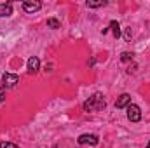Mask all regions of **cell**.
Masks as SVG:
<instances>
[{"label":"cell","instance_id":"obj_6","mask_svg":"<svg viewBox=\"0 0 150 148\" xmlns=\"http://www.w3.org/2000/svg\"><path fill=\"white\" fill-rule=\"evenodd\" d=\"M129 105H131V96H129L127 92L120 94V96H119V99L115 101V108H127Z\"/></svg>","mask_w":150,"mask_h":148},{"label":"cell","instance_id":"obj_11","mask_svg":"<svg viewBox=\"0 0 150 148\" xmlns=\"http://www.w3.org/2000/svg\"><path fill=\"white\" fill-rule=\"evenodd\" d=\"M110 28H112V32H113V37L115 38L120 37V26H119L117 21H110Z\"/></svg>","mask_w":150,"mask_h":148},{"label":"cell","instance_id":"obj_9","mask_svg":"<svg viewBox=\"0 0 150 148\" xmlns=\"http://www.w3.org/2000/svg\"><path fill=\"white\" fill-rule=\"evenodd\" d=\"M86 5L91 7V9H96V7H103V5H107V0H87Z\"/></svg>","mask_w":150,"mask_h":148},{"label":"cell","instance_id":"obj_4","mask_svg":"<svg viewBox=\"0 0 150 148\" xmlns=\"http://www.w3.org/2000/svg\"><path fill=\"white\" fill-rule=\"evenodd\" d=\"M19 82V77L16 73H4L2 75V84L4 87H14Z\"/></svg>","mask_w":150,"mask_h":148},{"label":"cell","instance_id":"obj_15","mask_svg":"<svg viewBox=\"0 0 150 148\" xmlns=\"http://www.w3.org/2000/svg\"><path fill=\"white\" fill-rule=\"evenodd\" d=\"M5 99V87L4 85H0V103Z\"/></svg>","mask_w":150,"mask_h":148},{"label":"cell","instance_id":"obj_2","mask_svg":"<svg viewBox=\"0 0 150 148\" xmlns=\"http://www.w3.org/2000/svg\"><path fill=\"white\" fill-rule=\"evenodd\" d=\"M126 110H127V118H129L131 122H140V120H142V110H140L138 105L131 103Z\"/></svg>","mask_w":150,"mask_h":148},{"label":"cell","instance_id":"obj_10","mask_svg":"<svg viewBox=\"0 0 150 148\" xmlns=\"http://www.w3.org/2000/svg\"><path fill=\"white\" fill-rule=\"evenodd\" d=\"M47 28H51V30H58V28H61V23H59L56 18H49V19H47Z\"/></svg>","mask_w":150,"mask_h":148},{"label":"cell","instance_id":"obj_12","mask_svg":"<svg viewBox=\"0 0 150 148\" xmlns=\"http://www.w3.org/2000/svg\"><path fill=\"white\" fill-rule=\"evenodd\" d=\"M133 58H134V54L133 52H127V51L120 54V61H133Z\"/></svg>","mask_w":150,"mask_h":148},{"label":"cell","instance_id":"obj_7","mask_svg":"<svg viewBox=\"0 0 150 148\" xmlns=\"http://www.w3.org/2000/svg\"><path fill=\"white\" fill-rule=\"evenodd\" d=\"M38 70H40V59H38L37 56H32L28 59V72L33 75V73H37Z\"/></svg>","mask_w":150,"mask_h":148},{"label":"cell","instance_id":"obj_13","mask_svg":"<svg viewBox=\"0 0 150 148\" xmlns=\"http://www.w3.org/2000/svg\"><path fill=\"white\" fill-rule=\"evenodd\" d=\"M0 148H19L16 143H11V141H2L0 143Z\"/></svg>","mask_w":150,"mask_h":148},{"label":"cell","instance_id":"obj_8","mask_svg":"<svg viewBox=\"0 0 150 148\" xmlns=\"http://www.w3.org/2000/svg\"><path fill=\"white\" fill-rule=\"evenodd\" d=\"M11 14H12V5H11V2L0 4V18H7V16H11Z\"/></svg>","mask_w":150,"mask_h":148},{"label":"cell","instance_id":"obj_5","mask_svg":"<svg viewBox=\"0 0 150 148\" xmlns=\"http://www.w3.org/2000/svg\"><path fill=\"white\" fill-rule=\"evenodd\" d=\"M40 7H42V4H40L38 0H28V2H23V9H25V12H28V14H33V12L40 11Z\"/></svg>","mask_w":150,"mask_h":148},{"label":"cell","instance_id":"obj_14","mask_svg":"<svg viewBox=\"0 0 150 148\" xmlns=\"http://www.w3.org/2000/svg\"><path fill=\"white\" fill-rule=\"evenodd\" d=\"M124 38H126L127 42L133 38V32H131V28H126V30H124Z\"/></svg>","mask_w":150,"mask_h":148},{"label":"cell","instance_id":"obj_3","mask_svg":"<svg viewBox=\"0 0 150 148\" xmlns=\"http://www.w3.org/2000/svg\"><path fill=\"white\" fill-rule=\"evenodd\" d=\"M79 145H91V147H96L100 143V138L96 134H80L79 136Z\"/></svg>","mask_w":150,"mask_h":148},{"label":"cell","instance_id":"obj_16","mask_svg":"<svg viewBox=\"0 0 150 148\" xmlns=\"http://www.w3.org/2000/svg\"><path fill=\"white\" fill-rule=\"evenodd\" d=\"M147 148H150V141H149V145H147Z\"/></svg>","mask_w":150,"mask_h":148},{"label":"cell","instance_id":"obj_1","mask_svg":"<svg viewBox=\"0 0 150 148\" xmlns=\"http://www.w3.org/2000/svg\"><path fill=\"white\" fill-rule=\"evenodd\" d=\"M105 99H103V94L96 92L93 94L86 103H84V111H98V110H103L105 108Z\"/></svg>","mask_w":150,"mask_h":148}]
</instances>
